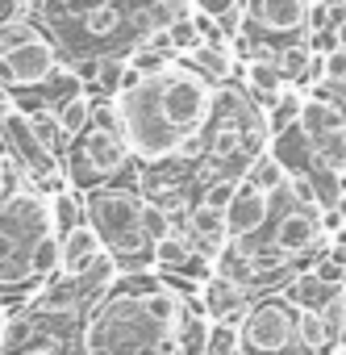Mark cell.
<instances>
[{
  "label": "cell",
  "instance_id": "obj_30",
  "mask_svg": "<svg viewBox=\"0 0 346 355\" xmlns=\"http://www.w3.org/2000/svg\"><path fill=\"white\" fill-rule=\"evenodd\" d=\"M329 34H334V42H338V46H342V51H346V17H342V21H338V26H334V30H329Z\"/></svg>",
  "mask_w": 346,
  "mask_h": 355
},
{
  "label": "cell",
  "instance_id": "obj_26",
  "mask_svg": "<svg viewBox=\"0 0 346 355\" xmlns=\"http://www.w3.org/2000/svg\"><path fill=\"white\" fill-rule=\"evenodd\" d=\"M42 38V30L26 17V21H5V34H0V42H5V51H17V46H30V42H38Z\"/></svg>",
  "mask_w": 346,
  "mask_h": 355
},
{
  "label": "cell",
  "instance_id": "obj_23",
  "mask_svg": "<svg viewBox=\"0 0 346 355\" xmlns=\"http://www.w3.org/2000/svg\"><path fill=\"white\" fill-rule=\"evenodd\" d=\"M51 205H55V230H59V239H63V234H71L75 226H84V222H88V197L59 193V197H51Z\"/></svg>",
  "mask_w": 346,
  "mask_h": 355
},
{
  "label": "cell",
  "instance_id": "obj_20",
  "mask_svg": "<svg viewBox=\"0 0 346 355\" xmlns=\"http://www.w3.org/2000/svg\"><path fill=\"white\" fill-rule=\"evenodd\" d=\"M246 180H251V184H259L263 193H271V197H275V193H284V189H288V180H292V171L284 167V159H280L275 150H263V155H259V159L251 163V171H246Z\"/></svg>",
  "mask_w": 346,
  "mask_h": 355
},
{
  "label": "cell",
  "instance_id": "obj_19",
  "mask_svg": "<svg viewBox=\"0 0 346 355\" xmlns=\"http://www.w3.org/2000/svg\"><path fill=\"white\" fill-rule=\"evenodd\" d=\"M92 117H96V101H92V92L71 88V92L59 101V125H63L67 142H75V138L92 125Z\"/></svg>",
  "mask_w": 346,
  "mask_h": 355
},
{
  "label": "cell",
  "instance_id": "obj_2",
  "mask_svg": "<svg viewBox=\"0 0 346 355\" xmlns=\"http://www.w3.org/2000/svg\"><path fill=\"white\" fill-rule=\"evenodd\" d=\"M84 355H180V326L146 301V276H125L84 322Z\"/></svg>",
  "mask_w": 346,
  "mask_h": 355
},
{
  "label": "cell",
  "instance_id": "obj_12",
  "mask_svg": "<svg viewBox=\"0 0 346 355\" xmlns=\"http://www.w3.org/2000/svg\"><path fill=\"white\" fill-rule=\"evenodd\" d=\"M242 9H246V26L263 34H296L309 30L313 0H246Z\"/></svg>",
  "mask_w": 346,
  "mask_h": 355
},
{
  "label": "cell",
  "instance_id": "obj_5",
  "mask_svg": "<svg viewBox=\"0 0 346 355\" xmlns=\"http://www.w3.org/2000/svg\"><path fill=\"white\" fill-rule=\"evenodd\" d=\"M59 234L55 230V205L46 197H38L34 189L30 193H17V197H5V288L9 293H21L30 284V263H34V251Z\"/></svg>",
  "mask_w": 346,
  "mask_h": 355
},
{
  "label": "cell",
  "instance_id": "obj_32",
  "mask_svg": "<svg viewBox=\"0 0 346 355\" xmlns=\"http://www.w3.org/2000/svg\"><path fill=\"white\" fill-rule=\"evenodd\" d=\"M338 355H346V347H342V351H338Z\"/></svg>",
  "mask_w": 346,
  "mask_h": 355
},
{
  "label": "cell",
  "instance_id": "obj_10",
  "mask_svg": "<svg viewBox=\"0 0 346 355\" xmlns=\"http://www.w3.org/2000/svg\"><path fill=\"white\" fill-rule=\"evenodd\" d=\"M271 209H275V197H271V193H263L259 184H251L246 175H242V184H238L234 201L226 205L230 239H238V243H246V247H251V239L271 222Z\"/></svg>",
  "mask_w": 346,
  "mask_h": 355
},
{
  "label": "cell",
  "instance_id": "obj_21",
  "mask_svg": "<svg viewBox=\"0 0 346 355\" xmlns=\"http://www.w3.org/2000/svg\"><path fill=\"white\" fill-rule=\"evenodd\" d=\"M296 334H300L304 355H329V351H334V338H329V330H325L321 309H296Z\"/></svg>",
  "mask_w": 346,
  "mask_h": 355
},
{
  "label": "cell",
  "instance_id": "obj_4",
  "mask_svg": "<svg viewBox=\"0 0 346 355\" xmlns=\"http://www.w3.org/2000/svg\"><path fill=\"white\" fill-rule=\"evenodd\" d=\"M142 209H146V197H138L134 189L104 184L88 193V222L96 226L109 255L121 268H129L134 259H154V243L142 226Z\"/></svg>",
  "mask_w": 346,
  "mask_h": 355
},
{
  "label": "cell",
  "instance_id": "obj_14",
  "mask_svg": "<svg viewBox=\"0 0 346 355\" xmlns=\"http://www.w3.org/2000/svg\"><path fill=\"white\" fill-rule=\"evenodd\" d=\"M184 226L192 230V239H197L201 255H209V259H217V255H221V247L230 243V218H226V209H221V205L192 201V209H188Z\"/></svg>",
  "mask_w": 346,
  "mask_h": 355
},
{
  "label": "cell",
  "instance_id": "obj_11",
  "mask_svg": "<svg viewBox=\"0 0 346 355\" xmlns=\"http://www.w3.org/2000/svg\"><path fill=\"white\" fill-rule=\"evenodd\" d=\"M201 305H205V313L213 318V322H246L251 318V309H255V297H251V288L246 284H238V280H230V276H221V272H213L209 280H201Z\"/></svg>",
  "mask_w": 346,
  "mask_h": 355
},
{
  "label": "cell",
  "instance_id": "obj_27",
  "mask_svg": "<svg viewBox=\"0 0 346 355\" xmlns=\"http://www.w3.org/2000/svg\"><path fill=\"white\" fill-rule=\"evenodd\" d=\"M321 84H325V88H338V92H346V51H342V46H334V51L325 55Z\"/></svg>",
  "mask_w": 346,
  "mask_h": 355
},
{
  "label": "cell",
  "instance_id": "obj_22",
  "mask_svg": "<svg viewBox=\"0 0 346 355\" xmlns=\"http://www.w3.org/2000/svg\"><path fill=\"white\" fill-rule=\"evenodd\" d=\"M300 109H304V92H296L292 84L280 92V101L271 105V113H267V130H271V138L275 134H288L296 121H300Z\"/></svg>",
  "mask_w": 346,
  "mask_h": 355
},
{
  "label": "cell",
  "instance_id": "obj_16",
  "mask_svg": "<svg viewBox=\"0 0 346 355\" xmlns=\"http://www.w3.org/2000/svg\"><path fill=\"white\" fill-rule=\"evenodd\" d=\"M242 88L259 101V109H271L280 101V92L288 88V76L280 67V55H259L242 63Z\"/></svg>",
  "mask_w": 346,
  "mask_h": 355
},
{
  "label": "cell",
  "instance_id": "obj_25",
  "mask_svg": "<svg viewBox=\"0 0 346 355\" xmlns=\"http://www.w3.org/2000/svg\"><path fill=\"white\" fill-rule=\"evenodd\" d=\"M142 226H146L150 243H158L163 234H171V230H176V218H171V209H167L163 201L146 197V209H142Z\"/></svg>",
  "mask_w": 346,
  "mask_h": 355
},
{
  "label": "cell",
  "instance_id": "obj_17",
  "mask_svg": "<svg viewBox=\"0 0 346 355\" xmlns=\"http://www.w3.org/2000/svg\"><path fill=\"white\" fill-rule=\"evenodd\" d=\"M338 293H342V288H329V284L309 268V272H296V276L284 284V293H280V297H284L292 309H325Z\"/></svg>",
  "mask_w": 346,
  "mask_h": 355
},
{
  "label": "cell",
  "instance_id": "obj_28",
  "mask_svg": "<svg viewBox=\"0 0 346 355\" xmlns=\"http://www.w3.org/2000/svg\"><path fill=\"white\" fill-rule=\"evenodd\" d=\"M238 184L242 180H213V184H205V193H201V201H209V205H230L234 201V193H238Z\"/></svg>",
  "mask_w": 346,
  "mask_h": 355
},
{
  "label": "cell",
  "instance_id": "obj_24",
  "mask_svg": "<svg viewBox=\"0 0 346 355\" xmlns=\"http://www.w3.org/2000/svg\"><path fill=\"white\" fill-rule=\"evenodd\" d=\"M205 355H242V326L238 322H213Z\"/></svg>",
  "mask_w": 346,
  "mask_h": 355
},
{
  "label": "cell",
  "instance_id": "obj_8",
  "mask_svg": "<svg viewBox=\"0 0 346 355\" xmlns=\"http://www.w3.org/2000/svg\"><path fill=\"white\" fill-rule=\"evenodd\" d=\"M67 67L59 63V46L51 38H38L30 46H17V51H5V84L9 92H26V88H38V84H51L59 80Z\"/></svg>",
  "mask_w": 346,
  "mask_h": 355
},
{
  "label": "cell",
  "instance_id": "obj_6",
  "mask_svg": "<svg viewBox=\"0 0 346 355\" xmlns=\"http://www.w3.org/2000/svg\"><path fill=\"white\" fill-rule=\"evenodd\" d=\"M129 142H125V134L121 130H104V125H88L75 142H71V150L63 155V163H67V175H71V184L75 189H104L109 180H117V175L125 171V163H129Z\"/></svg>",
  "mask_w": 346,
  "mask_h": 355
},
{
  "label": "cell",
  "instance_id": "obj_9",
  "mask_svg": "<svg viewBox=\"0 0 346 355\" xmlns=\"http://www.w3.org/2000/svg\"><path fill=\"white\" fill-rule=\"evenodd\" d=\"M267 243L280 247L284 255L300 259V255L325 247L329 234L321 230V214H309V209H296V205H292V209H284V214L271 222V239H267Z\"/></svg>",
  "mask_w": 346,
  "mask_h": 355
},
{
  "label": "cell",
  "instance_id": "obj_13",
  "mask_svg": "<svg viewBox=\"0 0 346 355\" xmlns=\"http://www.w3.org/2000/svg\"><path fill=\"white\" fill-rule=\"evenodd\" d=\"M104 259H109V247H104V239L96 234L92 222H84L71 234H63V276H88Z\"/></svg>",
  "mask_w": 346,
  "mask_h": 355
},
{
  "label": "cell",
  "instance_id": "obj_31",
  "mask_svg": "<svg viewBox=\"0 0 346 355\" xmlns=\"http://www.w3.org/2000/svg\"><path fill=\"white\" fill-rule=\"evenodd\" d=\"M342 214H346V197H342Z\"/></svg>",
  "mask_w": 346,
  "mask_h": 355
},
{
  "label": "cell",
  "instance_id": "obj_29",
  "mask_svg": "<svg viewBox=\"0 0 346 355\" xmlns=\"http://www.w3.org/2000/svg\"><path fill=\"white\" fill-rule=\"evenodd\" d=\"M63 347H67L63 334H51V330H46V334H38V338H34L26 351H17V355H63Z\"/></svg>",
  "mask_w": 346,
  "mask_h": 355
},
{
  "label": "cell",
  "instance_id": "obj_18",
  "mask_svg": "<svg viewBox=\"0 0 346 355\" xmlns=\"http://www.w3.org/2000/svg\"><path fill=\"white\" fill-rule=\"evenodd\" d=\"M197 255H201V247H197L192 230H188V226H184V230L176 226L171 234H163V239L154 243V259H150V263H154L158 272H176V268L184 272V268H188Z\"/></svg>",
  "mask_w": 346,
  "mask_h": 355
},
{
  "label": "cell",
  "instance_id": "obj_1",
  "mask_svg": "<svg viewBox=\"0 0 346 355\" xmlns=\"http://www.w3.org/2000/svg\"><path fill=\"white\" fill-rule=\"evenodd\" d=\"M213 101V80L201 67H192V59H176L167 71L146 76L134 92L117 96L121 134L138 159L158 163L167 155H180V146L197 130H205Z\"/></svg>",
  "mask_w": 346,
  "mask_h": 355
},
{
  "label": "cell",
  "instance_id": "obj_3",
  "mask_svg": "<svg viewBox=\"0 0 346 355\" xmlns=\"http://www.w3.org/2000/svg\"><path fill=\"white\" fill-rule=\"evenodd\" d=\"M255 96L238 84H217V101H213V113L205 121V159L192 163L201 167V180L213 184V180H242L251 171V163L263 155V134L267 130V117L251 105Z\"/></svg>",
  "mask_w": 346,
  "mask_h": 355
},
{
  "label": "cell",
  "instance_id": "obj_15",
  "mask_svg": "<svg viewBox=\"0 0 346 355\" xmlns=\"http://www.w3.org/2000/svg\"><path fill=\"white\" fill-rule=\"evenodd\" d=\"M296 125L304 130V138H309V142H321V138L346 134V105H338V101H334V96H325V92H309Z\"/></svg>",
  "mask_w": 346,
  "mask_h": 355
},
{
  "label": "cell",
  "instance_id": "obj_7",
  "mask_svg": "<svg viewBox=\"0 0 346 355\" xmlns=\"http://www.w3.org/2000/svg\"><path fill=\"white\" fill-rule=\"evenodd\" d=\"M304 355L296 334V309L284 297L255 301L251 318L242 322V355Z\"/></svg>",
  "mask_w": 346,
  "mask_h": 355
}]
</instances>
